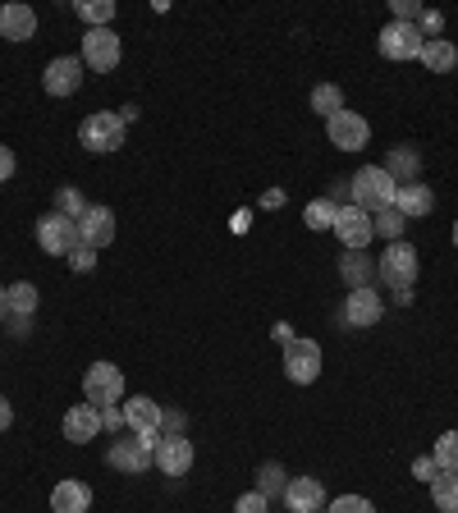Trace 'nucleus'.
Returning a JSON list of instances; mask_svg holds the SVG:
<instances>
[{"label": "nucleus", "mask_w": 458, "mask_h": 513, "mask_svg": "<svg viewBox=\"0 0 458 513\" xmlns=\"http://www.w3.org/2000/svg\"><path fill=\"white\" fill-rule=\"evenodd\" d=\"M376 280L394 294V303H413V284H417V248L413 243H390V248L376 257Z\"/></svg>", "instance_id": "f257e3e1"}, {"label": "nucleus", "mask_w": 458, "mask_h": 513, "mask_svg": "<svg viewBox=\"0 0 458 513\" xmlns=\"http://www.w3.org/2000/svg\"><path fill=\"white\" fill-rule=\"evenodd\" d=\"M394 193H399V184H394V179L385 175V165H362L358 175L349 179L353 207H362L367 216H376V211L394 207Z\"/></svg>", "instance_id": "f03ea898"}, {"label": "nucleus", "mask_w": 458, "mask_h": 513, "mask_svg": "<svg viewBox=\"0 0 458 513\" xmlns=\"http://www.w3.org/2000/svg\"><path fill=\"white\" fill-rule=\"evenodd\" d=\"M106 463L110 468H120L124 477L152 472L156 468V436H138V431H129L124 440H115V445L106 449Z\"/></svg>", "instance_id": "7ed1b4c3"}, {"label": "nucleus", "mask_w": 458, "mask_h": 513, "mask_svg": "<svg viewBox=\"0 0 458 513\" xmlns=\"http://www.w3.org/2000/svg\"><path fill=\"white\" fill-rule=\"evenodd\" d=\"M78 142H83L88 152H97V156L120 152V147H124V120L115 115V110H97V115H88V120H83Z\"/></svg>", "instance_id": "20e7f679"}, {"label": "nucleus", "mask_w": 458, "mask_h": 513, "mask_svg": "<svg viewBox=\"0 0 458 513\" xmlns=\"http://www.w3.org/2000/svg\"><path fill=\"white\" fill-rule=\"evenodd\" d=\"M284 376L294 385H312L321 376V344L317 339H289L284 344Z\"/></svg>", "instance_id": "39448f33"}, {"label": "nucleus", "mask_w": 458, "mask_h": 513, "mask_svg": "<svg viewBox=\"0 0 458 513\" xmlns=\"http://www.w3.org/2000/svg\"><path fill=\"white\" fill-rule=\"evenodd\" d=\"M83 394H88V404L97 408H110L124 399V372L115 362H92L88 376H83Z\"/></svg>", "instance_id": "423d86ee"}, {"label": "nucleus", "mask_w": 458, "mask_h": 513, "mask_svg": "<svg viewBox=\"0 0 458 513\" xmlns=\"http://www.w3.org/2000/svg\"><path fill=\"white\" fill-rule=\"evenodd\" d=\"M376 46H381V55L385 60H417L422 55V46H426V37H422V28L417 23H385L381 28V37H376Z\"/></svg>", "instance_id": "0eeeda50"}, {"label": "nucleus", "mask_w": 458, "mask_h": 513, "mask_svg": "<svg viewBox=\"0 0 458 513\" xmlns=\"http://www.w3.org/2000/svg\"><path fill=\"white\" fill-rule=\"evenodd\" d=\"M37 243H42V252H51V257H69V252L78 248V220L60 216V211H46V216L37 220Z\"/></svg>", "instance_id": "6e6552de"}, {"label": "nucleus", "mask_w": 458, "mask_h": 513, "mask_svg": "<svg viewBox=\"0 0 458 513\" xmlns=\"http://www.w3.org/2000/svg\"><path fill=\"white\" fill-rule=\"evenodd\" d=\"M124 55V42L120 33H110V28H92L88 37H83V65L92 69V74H110V69L120 65Z\"/></svg>", "instance_id": "1a4fd4ad"}, {"label": "nucleus", "mask_w": 458, "mask_h": 513, "mask_svg": "<svg viewBox=\"0 0 458 513\" xmlns=\"http://www.w3.org/2000/svg\"><path fill=\"white\" fill-rule=\"evenodd\" d=\"M42 88L46 97H74L83 88V55H60L42 69Z\"/></svg>", "instance_id": "9d476101"}, {"label": "nucleus", "mask_w": 458, "mask_h": 513, "mask_svg": "<svg viewBox=\"0 0 458 513\" xmlns=\"http://www.w3.org/2000/svg\"><path fill=\"white\" fill-rule=\"evenodd\" d=\"M326 138L335 142L339 152H362L371 138V124L362 115H353V110H339L335 120H326Z\"/></svg>", "instance_id": "9b49d317"}, {"label": "nucleus", "mask_w": 458, "mask_h": 513, "mask_svg": "<svg viewBox=\"0 0 458 513\" xmlns=\"http://www.w3.org/2000/svg\"><path fill=\"white\" fill-rule=\"evenodd\" d=\"M381 317H385V303H381V294H376V284H371V289H349V298H344V321H349L353 330H371Z\"/></svg>", "instance_id": "f8f14e48"}, {"label": "nucleus", "mask_w": 458, "mask_h": 513, "mask_svg": "<svg viewBox=\"0 0 458 513\" xmlns=\"http://www.w3.org/2000/svg\"><path fill=\"white\" fill-rule=\"evenodd\" d=\"M156 468H161L165 477L193 472V440L188 436H156Z\"/></svg>", "instance_id": "ddd939ff"}, {"label": "nucleus", "mask_w": 458, "mask_h": 513, "mask_svg": "<svg viewBox=\"0 0 458 513\" xmlns=\"http://www.w3.org/2000/svg\"><path fill=\"white\" fill-rule=\"evenodd\" d=\"M335 234H339V243L349 252H362L371 239H376V230H371V216L362 207H339V220H335Z\"/></svg>", "instance_id": "4468645a"}, {"label": "nucleus", "mask_w": 458, "mask_h": 513, "mask_svg": "<svg viewBox=\"0 0 458 513\" xmlns=\"http://www.w3.org/2000/svg\"><path fill=\"white\" fill-rule=\"evenodd\" d=\"M284 509L289 513H326V491L317 477H289L284 486Z\"/></svg>", "instance_id": "2eb2a0df"}, {"label": "nucleus", "mask_w": 458, "mask_h": 513, "mask_svg": "<svg viewBox=\"0 0 458 513\" xmlns=\"http://www.w3.org/2000/svg\"><path fill=\"white\" fill-rule=\"evenodd\" d=\"M115 239V211L110 207H88L83 211V220H78V243L83 248H106V243Z\"/></svg>", "instance_id": "dca6fc26"}, {"label": "nucleus", "mask_w": 458, "mask_h": 513, "mask_svg": "<svg viewBox=\"0 0 458 513\" xmlns=\"http://www.w3.org/2000/svg\"><path fill=\"white\" fill-rule=\"evenodd\" d=\"M161 417H165V408L156 404V399H147V394L124 399V426L138 431V436H156V431H161Z\"/></svg>", "instance_id": "f3484780"}, {"label": "nucleus", "mask_w": 458, "mask_h": 513, "mask_svg": "<svg viewBox=\"0 0 458 513\" xmlns=\"http://www.w3.org/2000/svg\"><path fill=\"white\" fill-rule=\"evenodd\" d=\"M60 431H65L69 445H88V440L101 436V413L97 404H74L65 413V422H60Z\"/></svg>", "instance_id": "a211bd4d"}, {"label": "nucleus", "mask_w": 458, "mask_h": 513, "mask_svg": "<svg viewBox=\"0 0 458 513\" xmlns=\"http://www.w3.org/2000/svg\"><path fill=\"white\" fill-rule=\"evenodd\" d=\"M394 211L404 220H422L436 211V193L426 184H399V193H394Z\"/></svg>", "instance_id": "6ab92c4d"}, {"label": "nucleus", "mask_w": 458, "mask_h": 513, "mask_svg": "<svg viewBox=\"0 0 458 513\" xmlns=\"http://www.w3.org/2000/svg\"><path fill=\"white\" fill-rule=\"evenodd\" d=\"M0 37H5V42H28V37H37L33 5H5V10H0Z\"/></svg>", "instance_id": "aec40b11"}, {"label": "nucleus", "mask_w": 458, "mask_h": 513, "mask_svg": "<svg viewBox=\"0 0 458 513\" xmlns=\"http://www.w3.org/2000/svg\"><path fill=\"white\" fill-rule=\"evenodd\" d=\"M339 280L349 284V289H371V284H376V257H371L367 248L344 252V257H339Z\"/></svg>", "instance_id": "412c9836"}, {"label": "nucleus", "mask_w": 458, "mask_h": 513, "mask_svg": "<svg viewBox=\"0 0 458 513\" xmlns=\"http://www.w3.org/2000/svg\"><path fill=\"white\" fill-rule=\"evenodd\" d=\"M92 509V486L88 481H55L51 513H88Z\"/></svg>", "instance_id": "4be33fe9"}, {"label": "nucleus", "mask_w": 458, "mask_h": 513, "mask_svg": "<svg viewBox=\"0 0 458 513\" xmlns=\"http://www.w3.org/2000/svg\"><path fill=\"white\" fill-rule=\"evenodd\" d=\"M385 175H390L394 184H417V175H422V156H417V147H390V156H385Z\"/></svg>", "instance_id": "5701e85b"}, {"label": "nucleus", "mask_w": 458, "mask_h": 513, "mask_svg": "<svg viewBox=\"0 0 458 513\" xmlns=\"http://www.w3.org/2000/svg\"><path fill=\"white\" fill-rule=\"evenodd\" d=\"M431 74H454L458 69V46L449 42V37H436V42H426L422 46V55H417Z\"/></svg>", "instance_id": "b1692460"}, {"label": "nucleus", "mask_w": 458, "mask_h": 513, "mask_svg": "<svg viewBox=\"0 0 458 513\" xmlns=\"http://www.w3.org/2000/svg\"><path fill=\"white\" fill-rule=\"evenodd\" d=\"M431 504H436V513H458V472H436Z\"/></svg>", "instance_id": "393cba45"}, {"label": "nucleus", "mask_w": 458, "mask_h": 513, "mask_svg": "<svg viewBox=\"0 0 458 513\" xmlns=\"http://www.w3.org/2000/svg\"><path fill=\"white\" fill-rule=\"evenodd\" d=\"M303 220H307V230H335L339 207L330 202V197H317V202H307L303 207Z\"/></svg>", "instance_id": "a878e982"}, {"label": "nucleus", "mask_w": 458, "mask_h": 513, "mask_svg": "<svg viewBox=\"0 0 458 513\" xmlns=\"http://www.w3.org/2000/svg\"><path fill=\"white\" fill-rule=\"evenodd\" d=\"M312 110H317L321 120H335L339 110H344V92H339L335 83H321V88H312Z\"/></svg>", "instance_id": "bb28decb"}, {"label": "nucleus", "mask_w": 458, "mask_h": 513, "mask_svg": "<svg viewBox=\"0 0 458 513\" xmlns=\"http://www.w3.org/2000/svg\"><path fill=\"white\" fill-rule=\"evenodd\" d=\"M33 312H37V284L33 280L10 284V317H33Z\"/></svg>", "instance_id": "cd10ccee"}, {"label": "nucleus", "mask_w": 458, "mask_h": 513, "mask_svg": "<svg viewBox=\"0 0 458 513\" xmlns=\"http://www.w3.org/2000/svg\"><path fill=\"white\" fill-rule=\"evenodd\" d=\"M74 10H78V19H83V23H92V28H106V23L115 19V0H78Z\"/></svg>", "instance_id": "c85d7f7f"}, {"label": "nucleus", "mask_w": 458, "mask_h": 513, "mask_svg": "<svg viewBox=\"0 0 458 513\" xmlns=\"http://www.w3.org/2000/svg\"><path fill=\"white\" fill-rule=\"evenodd\" d=\"M404 225H408V220L399 216L394 207H385V211H376V216H371V230L381 234V239H390V243L404 239Z\"/></svg>", "instance_id": "c756f323"}, {"label": "nucleus", "mask_w": 458, "mask_h": 513, "mask_svg": "<svg viewBox=\"0 0 458 513\" xmlns=\"http://www.w3.org/2000/svg\"><path fill=\"white\" fill-rule=\"evenodd\" d=\"M431 459H436V468H440V472H458V431H445V436L436 440Z\"/></svg>", "instance_id": "7c9ffc66"}, {"label": "nucleus", "mask_w": 458, "mask_h": 513, "mask_svg": "<svg viewBox=\"0 0 458 513\" xmlns=\"http://www.w3.org/2000/svg\"><path fill=\"white\" fill-rule=\"evenodd\" d=\"M284 486H289V477H284V468L280 463H262L257 468V491L271 500V495H284Z\"/></svg>", "instance_id": "2f4dec72"}, {"label": "nucleus", "mask_w": 458, "mask_h": 513, "mask_svg": "<svg viewBox=\"0 0 458 513\" xmlns=\"http://www.w3.org/2000/svg\"><path fill=\"white\" fill-rule=\"evenodd\" d=\"M55 211H60V216H69V220H83L88 202H83V193H78V188H60V193H55Z\"/></svg>", "instance_id": "473e14b6"}, {"label": "nucleus", "mask_w": 458, "mask_h": 513, "mask_svg": "<svg viewBox=\"0 0 458 513\" xmlns=\"http://www.w3.org/2000/svg\"><path fill=\"white\" fill-rule=\"evenodd\" d=\"M326 513H376V509H371V500H362V495H339V500L326 504Z\"/></svg>", "instance_id": "72a5a7b5"}, {"label": "nucleus", "mask_w": 458, "mask_h": 513, "mask_svg": "<svg viewBox=\"0 0 458 513\" xmlns=\"http://www.w3.org/2000/svg\"><path fill=\"white\" fill-rule=\"evenodd\" d=\"M234 513H271V500H266L262 491H248V495H239Z\"/></svg>", "instance_id": "f704fd0d"}, {"label": "nucleus", "mask_w": 458, "mask_h": 513, "mask_svg": "<svg viewBox=\"0 0 458 513\" xmlns=\"http://www.w3.org/2000/svg\"><path fill=\"white\" fill-rule=\"evenodd\" d=\"M69 266H74L78 275H88L92 266H97V252H92V248H83V243H78V248L69 252Z\"/></svg>", "instance_id": "c9c22d12"}, {"label": "nucleus", "mask_w": 458, "mask_h": 513, "mask_svg": "<svg viewBox=\"0 0 458 513\" xmlns=\"http://www.w3.org/2000/svg\"><path fill=\"white\" fill-rule=\"evenodd\" d=\"M394 19H399V23H417V19H422V5H417V0H394Z\"/></svg>", "instance_id": "e433bc0d"}, {"label": "nucleus", "mask_w": 458, "mask_h": 513, "mask_svg": "<svg viewBox=\"0 0 458 513\" xmlns=\"http://www.w3.org/2000/svg\"><path fill=\"white\" fill-rule=\"evenodd\" d=\"M97 413H101V431H120V426H124V408L120 404L97 408Z\"/></svg>", "instance_id": "4c0bfd02"}, {"label": "nucleus", "mask_w": 458, "mask_h": 513, "mask_svg": "<svg viewBox=\"0 0 458 513\" xmlns=\"http://www.w3.org/2000/svg\"><path fill=\"white\" fill-rule=\"evenodd\" d=\"M436 459H431V454H426V459H413V477L417 481H436Z\"/></svg>", "instance_id": "58836bf2"}, {"label": "nucleus", "mask_w": 458, "mask_h": 513, "mask_svg": "<svg viewBox=\"0 0 458 513\" xmlns=\"http://www.w3.org/2000/svg\"><path fill=\"white\" fill-rule=\"evenodd\" d=\"M14 165H19V161H14V152L0 142V184H10V179H14Z\"/></svg>", "instance_id": "ea45409f"}, {"label": "nucleus", "mask_w": 458, "mask_h": 513, "mask_svg": "<svg viewBox=\"0 0 458 513\" xmlns=\"http://www.w3.org/2000/svg\"><path fill=\"white\" fill-rule=\"evenodd\" d=\"M161 426L170 431V436H184V413H165V417H161Z\"/></svg>", "instance_id": "a19ab883"}, {"label": "nucleus", "mask_w": 458, "mask_h": 513, "mask_svg": "<svg viewBox=\"0 0 458 513\" xmlns=\"http://www.w3.org/2000/svg\"><path fill=\"white\" fill-rule=\"evenodd\" d=\"M10 422H14V408H10V399L0 394V431H10Z\"/></svg>", "instance_id": "79ce46f5"}, {"label": "nucleus", "mask_w": 458, "mask_h": 513, "mask_svg": "<svg viewBox=\"0 0 458 513\" xmlns=\"http://www.w3.org/2000/svg\"><path fill=\"white\" fill-rule=\"evenodd\" d=\"M10 317V289H0V321Z\"/></svg>", "instance_id": "37998d69"}, {"label": "nucleus", "mask_w": 458, "mask_h": 513, "mask_svg": "<svg viewBox=\"0 0 458 513\" xmlns=\"http://www.w3.org/2000/svg\"><path fill=\"white\" fill-rule=\"evenodd\" d=\"M454 243H458V220H454Z\"/></svg>", "instance_id": "c03bdc74"}, {"label": "nucleus", "mask_w": 458, "mask_h": 513, "mask_svg": "<svg viewBox=\"0 0 458 513\" xmlns=\"http://www.w3.org/2000/svg\"><path fill=\"white\" fill-rule=\"evenodd\" d=\"M454 74H458V69H454Z\"/></svg>", "instance_id": "a18cd8bd"}]
</instances>
